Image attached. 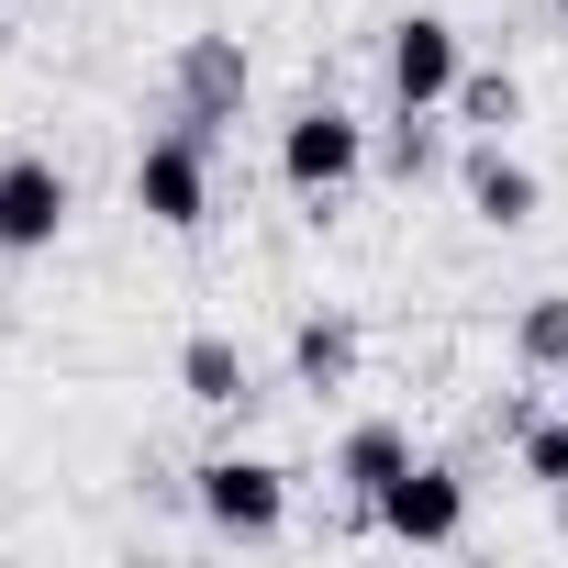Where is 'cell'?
<instances>
[{"instance_id": "cell-1", "label": "cell", "mask_w": 568, "mask_h": 568, "mask_svg": "<svg viewBox=\"0 0 568 568\" xmlns=\"http://www.w3.org/2000/svg\"><path fill=\"white\" fill-rule=\"evenodd\" d=\"M190 501H201L212 535L267 546L278 524H291V468H278V457H201V468H190Z\"/></svg>"}, {"instance_id": "cell-2", "label": "cell", "mask_w": 568, "mask_h": 568, "mask_svg": "<svg viewBox=\"0 0 568 568\" xmlns=\"http://www.w3.org/2000/svg\"><path fill=\"white\" fill-rule=\"evenodd\" d=\"M134 212L168 223V234H201V223H212V134H201V123L145 134V156H134Z\"/></svg>"}, {"instance_id": "cell-3", "label": "cell", "mask_w": 568, "mask_h": 568, "mask_svg": "<svg viewBox=\"0 0 568 568\" xmlns=\"http://www.w3.org/2000/svg\"><path fill=\"white\" fill-rule=\"evenodd\" d=\"M357 168H368V123H357V112H335V101H302L291 123H278V179H291L302 201H335Z\"/></svg>"}, {"instance_id": "cell-4", "label": "cell", "mask_w": 568, "mask_h": 568, "mask_svg": "<svg viewBox=\"0 0 568 568\" xmlns=\"http://www.w3.org/2000/svg\"><path fill=\"white\" fill-rule=\"evenodd\" d=\"M368 524H379L390 546H457V535H468V479L435 468V457H413V468L368 501Z\"/></svg>"}, {"instance_id": "cell-5", "label": "cell", "mask_w": 568, "mask_h": 568, "mask_svg": "<svg viewBox=\"0 0 568 568\" xmlns=\"http://www.w3.org/2000/svg\"><path fill=\"white\" fill-rule=\"evenodd\" d=\"M457 79H468L457 23H446V12H402V23H390V101L446 112V101H457Z\"/></svg>"}, {"instance_id": "cell-6", "label": "cell", "mask_w": 568, "mask_h": 568, "mask_svg": "<svg viewBox=\"0 0 568 568\" xmlns=\"http://www.w3.org/2000/svg\"><path fill=\"white\" fill-rule=\"evenodd\" d=\"M68 212H79V190H68L57 156H12L0 168V256H45L68 234Z\"/></svg>"}, {"instance_id": "cell-7", "label": "cell", "mask_w": 568, "mask_h": 568, "mask_svg": "<svg viewBox=\"0 0 568 568\" xmlns=\"http://www.w3.org/2000/svg\"><path fill=\"white\" fill-rule=\"evenodd\" d=\"M457 190H468V212H479L490 234H524V223H535V201H546V190H535V168H524L501 134H468V168H457Z\"/></svg>"}, {"instance_id": "cell-8", "label": "cell", "mask_w": 568, "mask_h": 568, "mask_svg": "<svg viewBox=\"0 0 568 568\" xmlns=\"http://www.w3.org/2000/svg\"><path fill=\"white\" fill-rule=\"evenodd\" d=\"M234 101H245V45H234V34H190V45H179V123L223 134Z\"/></svg>"}, {"instance_id": "cell-9", "label": "cell", "mask_w": 568, "mask_h": 568, "mask_svg": "<svg viewBox=\"0 0 568 568\" xmlns=\"http://www.w3.org/2000/svg\"><path fill=\"white\" fill-rule=\"evenodd\" d=\"M291 379L302 390H346L357 379V324L346 313H302L291 324Z\"/></svg>"}, {"instance_id": "cell-10", "label": "cell", "mask_w": 568, "mask_h": 568, "mask_svg": "<svg viewBox=\"0 0 568 568\" xmlns=\"http://www.w3.org/2000/svg\"><path fill=\"white\" fill-rule=\"evenodd\" d=\"M179 390H190L201 413H245V402H256V379H245V346H223V335H190V346H179Z\"/></svg>"}, {"instance_id": "cell-11", "label": "cell", "mask_w": 568, "mask_h": 568, "mask_svg": "<svg viewBox=\"0 0 568 568\" xmlns=\"http://www.w3.org/2000/svg\"><path fill=\"white\" fill-rule=\"evenodd\" d=\"M402 468H413V435H402V424H357V435L335 446V479H346L357 501H379Z\"/></svg>"}, {"instance_id": "cell-12", "label": "cell", "mask_w": 568, "mask_h": 568, "mask_svg": "<svg viewBox=\"0 0 568 568\" xmlns=\"http://www.w3.org/2000/svg\"><path fill=\"white\" fill-rule=\"evenodd\" d=\"M446 112H457V123H468V134H513V123H524V90H513V79H501V68H468V79H457V101H446Z\"/></svg>"}, {"instance_id": "cell-13", "label": "cell", "mask_w": 568, "mask_h": 568, "mask_svg": "<svg viewBox=\"0 0 568 568\" xmlns=\"http://www.w3.org/2000/svg\"><path fill=\"white\" fill-rule=\"evenodd\" d=\"M379 156H390V179H435V168H446V134H435V112H413V101H402Z\"/></svg>"}, {"instance_id": "cell-14", "label": "cell", "mask_w": 568, "mask_h": 568, "mask_svg": "<svg viewBox=\"0 0 568 568\" xmlns=\"http://www.w3.org/2000/svg\"><path fill=\"white\" fill-rule=\"evenodd\" d=\"M513 346H524V368H568V291H535L524 324H513Z\"/></svg>"}, {"instance_id": "cell-15", "label": "cell", "mask_w": 568, "mask_h": 568, "mask_svg": "<svg viewBox=\"0 0 568 568\" xmlns=\"http://www.w3.org/2000/svg\"><path fill=\"white\" fill-rule=\"evenodd\" d=\"M513 446H524V479L568 490V424H557V413H524V424H513Z\"/></svg>"}, {"instance_id": "cell-16", "label": "cell", "mask_w": 568, "mask_h": 568, "mask_svg": "<svg viewBox=\"0 0 568 568\" xmlns=\"http://www.w3.org/2000/svg\"><path fill=\"white\" fill-rule=\"evenodd\" d=\"M557 12H568V0H557Z\"/></svg>"}]
</instances>
